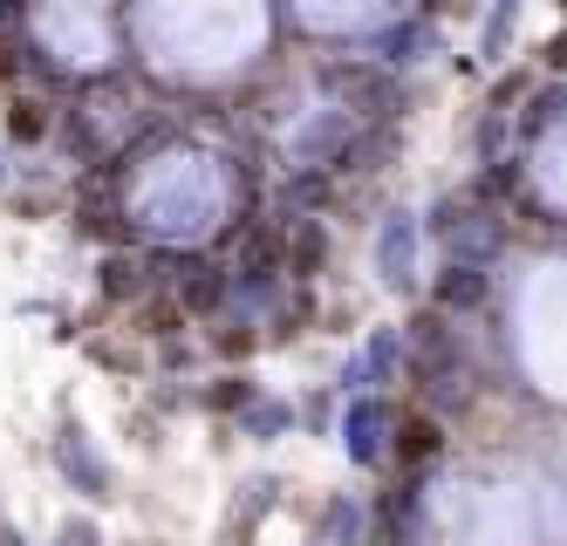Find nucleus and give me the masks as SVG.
Instances as JSON below:
<instances>
[{
  "label": "nucleus",
  "instance_id": "obj_7",
  "mask_svg": "<svg viewBox=\"0 0 567 546\" xmlns=\"http://www.w3.org/2000/svg\"><path fill=\"white\" fill-rule=\"evenodd\" d=\"M8 131L14 137H34V131H42V103H14L8 110Z\"/></svg>",
  "mask_w": 567,
  "mask_h": 546
},
{
  "label": "nucleus",
  "instance_id": "obj_4",
  "mask_svg": "<svg viewBox=\"0 0 567 546\" xmlns=\"http://www.w3.org/2000/svg\"><path fill=\"white\" fill-rule=\"evenodd\" d=\"M478 293H485V274H478L472 260H452V274H444V287H437V301H444V308H472Z\"/></svg>",
  "mask_w": 567,
  "mask_h": 546
},
{
  "label": "nucleus",
  "instance_id": "obj_3",
  "mask_svg": "<svg viewBox=\"0 0 567 546\" xmlns=\"http://www.w3.org/2000/svg\"><path fill=\"white\" fill-rule=\"evenodd\" d=\"M55 457H62V472L75 478V485H83V492H110V472H103V457L90 451V437L83 431H62V444H55Z\"/></svg>",
  "mask_w": 567,
  "mask_h": 546
},
{
  "label": "nucleus",
  "instance_id": "obj_6",
  "mask_svg": "<svg viewBox=\"0 0 567 546\" xmlns=\"http://www.w3.org/2000/svg\"><path fill=\"white\" fill-rule=\"evenodd\" d=\"M417 49H424V28H396L390 34V62H417Z\"/></svg>",
  "mask_w": 567,
  "mask_h": 546
},
{
  "label": "nucleus",
  "instance_id": "obj_2",
  "mask_svg": "<svg viewBox=\"0 0 567 546\" xmlns=\"http://www.w3.org/2000/svg\"><path fill=\"white\" fill-rule=\"evenodd\" d=\"M383 403H349V416H342V451L355 457V465H370V457L383 451Z\"/></svg>",
  "mask_w": 567,
  "mask_h": 546
},
{
  "label": "nucleus",
  "instance_id": "obj_5",
  "mask_svg": "<svg viewBox=\"0 0 567 546\" xmlns=\"http://www.w3.org/2000/svg\"><path fill=\"white\" fill-rule=\"evenodd\" d=\"M396 356H403V342H396V334L383 328L377 342H370V362H362V375H390V369H396Z\"/></svg>",
  "mask_w": 567,
  "mask_h": 546
},
{
  "label": "nucleus",
  "instance_id": "obj_8",
  "mask_svg": "<svg viewBox=\"0 0 567 546\" xmlns=\"http://www.w3.org/2000/svg\"><path fill=\"white\" fill-rule=\"evenodd\" d=\"M513 8H519V0H499V14H493V28H485V41H493V49H499V41H506V21H513Z\"/></svg>",
  "mask_w": 567,
  "mask_h": 546
},
{
  "label": "nucleus",
  "instance_id": "obj_9",
  "mask_svg": "<svg viewBox=\"0 0 567 546\" xmlns=\"http://www.w3.org/2000/svg\"><path fill=\"white\" fill-rule=\"evenodd\" d=\"M62 546H96V526H90V519H75V526H69V539H62Z\"/></svg>",
  "mask_w": 567,
  "mask_h": 546
},
{
  "label": "nucleus",
  "instance_id": "obj_1",
  "mask_svg": "<svg viewBox=\"0 0 567 546\" xmlns=\"http://www.w3.org/2000/svg\"><path fill=\"white\" fill-rule=\"evenodd\" d=\"M377 274L383 287H411L417 280V219L411 213H390L377 233Z\"/></svg>",
  "mask_w": 567,
  "mask_h": 546
},
{
  "label": "nucleus",
  "instance_id": "obj_10",
  "mask_svg": "<svg viewBox=\"0 0 567 546\" xmlns=\"http://www.w3.org/2000/svg\"><path fill=\"white\" fill-rule=\"evenodd\" d=\"M0 546H21V539H14V533H0Z\"/></svg>",
  "mask_w": 567,
  "mask_h": 546
}]
</instances>
